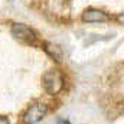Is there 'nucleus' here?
Masks as SVG:
<instances>
[{
    "instance_id": "obj_3",
    "label": "nucleus",
    "mask_w": 124,
    "mask_h": 124,
    "mask_svg": "<svg viewBox=\"0 0 124 124\" xmlns=\"http://www.w3.org/2000/svg\"><path fill=\"white\" fill-rule=\"evenodd\" d=\"M12 35L25 43H35L36 42V33L32 31L29 26L23 25V23H15L12 26Z\"/></svg>"
},
{
    "instance_id": "obj_1",
    "label": "nucleus",
    "mask_w": 124,
    "mask_h": 124,
    "mask_svg": "<svg viewBox=\"0 0 124 124\" xmlns=\"http://www.w3.org/2000/svg\"><path fill=\"white\" fill-rule=\"evenodd\" d=\"M42 84H43V88L46 93L51 95H55L63 90L65 79H63V75L59 69H49L43 74Z\"/></svg>"
},
{
    "instance_id": "obj_2",
    "label": "nucleus",
    "mask_w": 124,
    "mask_h": 124,
    "mask_svg": "<svg viewBox=\"0 0 124 124\" xmlns=\"http://www.w3.org/2000/svg\"><path fill=\"white\" fill-rule=\"evenodd\" d=\"M48 113V105L45 102H35L23 113L22 123L23 124H36L39 123Z\"/></svg>"
},
{
    "instance_id": "obj_7",
    "label": "nucleus",
    "mask_w": 124,
    "mask_h": 124,
    "mask_svg": "<svg viewBox=\"0 0 124 124\" xmlns=\"http://www.w3.org/2000/svg\"><path fill=\"white\" fill-rule=\"evenodd\" d=\"M118 22H121V23H124V13H120V15H117V17H116Z\"/></svg>"
},
{
    "instance_id": "obj_5",
    "label": "nucleus",
    "mask_w": 124,
    "mask_h": 124,
    "mask_svg": "<svg viewBox=\"0 0 124 124\" xmlns=\"http://www.w3.org/2000/svg\"><path fill=\"white\" fill-rule=\"evenodd\" d=\"M43 49H45V52H46L51 58H54L55 61H58V62L62 61L63 54H62V49L58 45H55V43H52V42H46V43L43 45Z\"/></svg>"
},
{
    "instance_id": "obj_4",
    "label": "nucleus",
    "mask_w": 124,
    "mask_h": 124,
    "mask_svg": "<svg viewBox=\"0 0 124 124\" xmlns=\"http://www.w3.org/2000/svg\"><path fill=\"white\" fill-rule=\"evenodd\" d=\"M82 20L85 23H104L110 20V16L100 9H87L82 13Z\"/></svg>"
},
{
    "instance_id": "obj_6",
    "label": "nucleus",
    "mask_w": 124,
    "mask_h": 124,
    "mask_svg": "<svg viewBox=\"0 0 124 124\" xmlns=\"http://www.w3.org/2000/svg\"><path fill=\"white\" fill-rule=\"evenodd\" d=\"M0 124H10L9 123V118L4 117V116H0Z\"/></svg>"
},
{
    "instance_id": "obj_8",
    "label": "nucleus",
    "mask_w": 124,
    "mask_h": 124,
    "mask_svg": "<svg viewBox=\"0 0 124 124\" xmlns=\"http://www.w3.org/2000/svg\"><path fill=\"white\" fill-rule=\"evenodd\" d=\"M56 124H71L68 120H63V118H59L58 121H56Z\"/></svg>"
}]
</instances>
